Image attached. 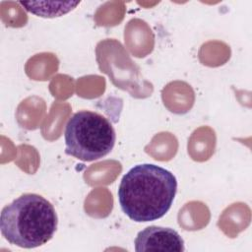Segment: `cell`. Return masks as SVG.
<instances>
[{"label": "cell", "mask_w": 252, "mask_h": 252, "mask_svg": "<svg viewBox=\"0 0 252 252\" xmlns=\"http://www.w3.org/2000/svg\"><path fill=\"white\" fill-rule=\"evenodd\" d=\"M177 191L175 175L153 163L137 164L122 177L118 202L123 213L136 222L162 218L171 208Z\"/></svg>", "instance_id": "6da1fadb"}, {"label": "cell", "mask_w": 252, "mask_h": 252, "mask_svg": "<svg viewBox=\"0 0 252 252\" xmlns=\"http://www.w3.org/2000/svg\"><path fill=\"white\" fill-rule=\"evenodd\" d=\"M58 217L53 205L44 197L23 194L5 206L0 215L4 238L21 248H35L47 243L54 235Z\"/></svg>", "instance_id": "7a4b0ae2"}, {"label": "cell", "mask_w": 252, "mask_h": 252, "mask_svg": "<svg viewBox=\"0 0 252 252\" xmlns=\"http://www.w3.org/2000/svg\"><path fill=\"white\" fill-rule=\"evenodd\" d=\"M64 140L66 155L82 161H93L112 151L116 134L112 123L103 115L80 110L67 121Z\"/></svg>", "instance_id": "3957f363"}, {"label": "cell", "mask_w": 252, "mask_h": 252, "mask_svg": "<svg viewBox=\"0 0 252 252\" xmlns=\"http://www.w3.org/2000/svg\"><path fill=\"white\" fill-rule=\"evenodd\" d=\"M135 250L142 251H175L185 250L184 240L180 234L170 228L151 225L141 230L134 241Z\"/></svg>", "instance_id": "277c9868"}, {"label": "cell", "mask_w": 252, "mask_h": 252, "mask_svg": "<svg viewBox=\"0 0 252 252\" xmlns=\"http://www.w3.org/2000/svg\"><path fill=\"white\" fill-rule=\"evenodd\" d=\"M20 4L25 9L36 16L44 18H53L62 16L73 10L80 2H23Z\"/></svg>", "instance_id": "5b68a950"}]
</instances>
